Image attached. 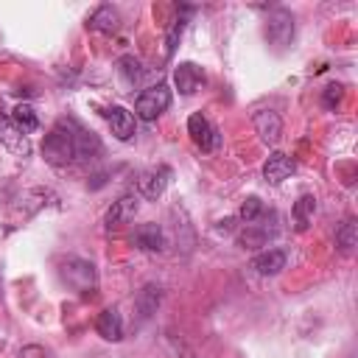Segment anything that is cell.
<instances>
[{"mask_svg":"<svg viewBox=\"0 0 358 358\" xmlns=\"http://www.w3.org/2000/svg\"><path fill=\"white\" fill-rule=\"evenodd\" d=\"M78 120L73 117H62L56 120V126L45 134L42 140V157L56 165V168H64L70 162H76V131H78Z\"/></svg>","mask_w":358,"mask_h":358,"instance_id":"1","label":"cell"},{"mask_svg":"<svg viewBox=\"0 0 358 358\" xmlns=\"http://www.w3.org/2000/svg\"><path fill=\"white\" fill-rule=\"evenodd\" d=\"M171 106V90L165 87V84H154V87H148V90H143L140 95H137V101H134V115L140 117V120H157L165 109Z\"/></svg>","mask_w":358,"mask_h":358,"instance_id":"2","label":"cell"},{"mask_svg":"<svg viewBox=\"0 0 358 358\" xmlns=\"http://www.w3.org/2000/svg\"><path fill=\"white\" fill-rule=\"evenodd\" d=\"M277 213H268V215H260L257 221H252V224H246V229L238 235V243L243 246V249H257V246H266L268 243V238H274L277 235Z\"/></svg>","mask_w":358,"mask_h":358,"instance_id":"3","label":"cell"},{"mask_svg":"<svg viewBox=\"0 0 358 358\" xmlns=\"http://www.w3.org/2000/svg\"><path fill=\"white\" fill-rule=\"evenodd\" d=\"M266 39L274 48H288L294 39V14L288 8H274L271 17L266 20Z\"/></svg>","mask_w":358,"mask_h":358,"instance_id":"4","label":"cell"},{"mask_svg":"<svg viewBox=\"0 0 358 358\" xmlns=\"http://www.w3.org/2000/svg\"><path fill=\"white\" fill-rule=\"evenodd\" d=\"M62 277H64L76 291H81V294L92 291V288H95V280H98L95 266H92L90 260H81V257L64 260V263H62Z\"/></svg>","mask_w":358,"mask_h":358,"instance_id":"5","label":"cell"},{"mask_svg":"<svg viewBox=\"0 0 358 358\" xmlns=\"http://www.w3.org/2000/svg\"><path fill=\"white\" fill-rule=\"evenodd\" d=\"M187 134H190V140H193L201 151H215V148L221 145L218 129H215L201 112H196V115L187 117Z\"/></svg>","mask_w":358,"mask_h":358,"instance_id":"6","label":"cell"},{"mask_svg":"<svg viewBox=\"0 0 358 358\" xmlns=\"http://www.w3.org/2000/svg\"><path fill=\"white\" fill-rule=\"evenodd\" d=\"M171 179H173V171L168 168V165H157V168H151V171H145L140 179H137V187H140V193L145 196V199H159L162 193H165V187L171 185Z\"/></svg>","mask_w":358,"mask_h":358,"instance_id":"7","label":"cell"},{"mask_svg":"<svg viewBox=\"0 0 358 358\" xmlns=\"http://www.w3.org/2000/svg\"><path fill=\"white\" fill-rule=\"evenodd\" d=\"M252 126H255V131L260 134V140L268 143V145H274V143L280 140V134H282V120H280V115L271 112V109H257V112L252 115Z\"/></svg>","mask_w":358,"mask_h":358,"instance_id":"8","label":"cell"},{"mask_svg":"<svg viewBox=\"0 0 358 358\" xmlns=\"http://www.w3.org/2000/svg\"><path fill=\"white\" fill-rule=\"evenodd\" d=\"M173 84H176V90H179L182 95H193V92L204 84V70H201L196 62H182V64H176V70H173Z\"/></svg>","mask_w":358,"mask_h":358,"instance_id":"9","label":"cell"},{"mask_svg":"<svg viewBox=\"0 0 358 358\" xmlns=\"http://www.w3.org/2000/svg\"><path fill=\"white\" fill-rule=\"evenodd\" d=\"M0 143H3L14 157H28V154H31L28 137H25L8 117H3V115H0Z\"/></svg>","mask_w":358,"mask_h":358,"instance_id":"10","label":"cell"},{"mask_svg":"<svg viewBox=\"0 0 358 358\" xmlns=\"http://www.w3.org/2000/svg\"><path fill=\"white\" fill-rule=\"evenodd\" d=\"M285 263H288V255H285L282 249H266V252L255 255L249 266H252L260 277H274V274H280V271L285 268Z\"/></svg>","mask_w":358,"mask_h":358,"instance_id":"11","label":"cell"},{"mask_svg":"<svg viewBox=\"0 0 358 358\" xmlns=\"http://www.w3.org/2000/svg\"><path fill=\"white\" fill-rule=\"evenodd\" d=\"M291 173H294V159H291L288 154H282V151H274V154L263 162V176H266L268 185L285 182Z\"/></svg>","mask_w":358,"mask_h":358,"instance_id":"12","label":"cell"},{"mask_svg":"<svg viewBox=\"0 0 358 358\" xmlns=\"http://www.w3.org/2000/svg\"><path fill=\"white\" fill-rule=\"evenodd\" d=\"M106 120H109V126H112V134L117 137V140H131L134 137V115L126 109V106H109L106 109Z\"/></svg>","mask_w":358,"mask_h":358,"instance_id":"13","label":"cell"},{"mask_svg":"<svg viewBox=\"0 0 358 358\" xmlns=\"http://www.w3.org/2000/svg\"><path fill=\"white\" fill-rule=\"evenodd\" d=\"M134 246H140L143 252H162L165 249V235H162V227L148 221V224H140L134 229Z\"/></svg>","mask_w":358,"mask_h":358,"instance_id":"14","label":"cell"},{"mask_svg":"<svg viewBox=\"0 0 358 358\" xmlns=\"http://www.w3.org/2000/svg\"><path fill=\"white\" fill-rule=\"evenodd\" d=\"M95 330L101 338L106 341H120L123 338V316L117 313V308H106L98 313L95 319Z\"/></svg>","mask_w":358,"mask_h":358,"instance_id":"15","label":"cell"},{"mask_svg":"<svg viewBox=\"0 0 358 358\" xmlns=\"http://www.w3.org/2000/svg\"><path fill=\"white\" fill-rule=\"evenodd\" d=\"M87 25H90L92 31H101V34H115V31L120 28V14H117L112 6H98V8L90 14Z\"/></svg>","mask_w":358,"mask_h":358,"instance_id":"16","label":"cell"},{"mask_svg":"<svg viewBox=\"0 0 358 358\" xmlns=\"http://www.w3.org/2000/svg\"><path fill=\"white\" fill-rule=\"evenodd\" d=\"M137 207H140V204H137V196H120V199L112 201V207L106 210V227H117V224L134 218Z\"/></svg>","mask_w":358,"mask_h":358,"instance_id":"17","label":"cell"},{"mask_svg":"<svg viewBox=\"0 0 358 358\" xmlns=\"http://www.w3.org/2000/svg\"><path fill=\"white\" fill-rule=\"evenodd\" d=\"M159 302H162V288H159V285H154V282L143 285V291H140V294H137V299H134L140 319H148L151 313H157Z\"/></svg>","mask_w":358,"mask_h":358,"instance_id":"18","label":"cell"},{"mask_svg":"<svg viewBox=\"0 0 358 358\" xmlns=\"http://www.w3.org/2000/svg\"><path fill=\"white\" fill-rule=\"evenodd\" d=\"M291 215H294L296 229H299V232H305V229H308V224H310V221H313V215H316V196H310V193L299 196V199L294 201Z\"/></svg>","mask_w":358,"mask_h":358,"instance_id":"19","label":"cell"},{"mask_svg":"<svg viewBox=\"0 0 358 358\" xmlns=\"http://www.w3.org/2000/svg\"><path fill=\"white\" fill-rule=\"evenodd\" d=\"M11 123H14L22 134H31V131L39 129V117H36V112H34L31 103H17L14 112H11Z\"/></svg>","mask_w":358,"mask_h":358,"instance_id":"20","label":"cell"},{"mask_svg":"<svg viewBox=\"0 0 358 358\" xmlns=\"http://www.w3.org/2000/svg\"><path fill=\"white\" fill-rule=\"evenodd\" d=\"M355 241H358L355 221H352V218H347V221L336 229V246H338L344 255H350V252H352V246H355Z\"/></svg>","mask_w":358,"mask_h":358,"instance_id":"21","label":"cell"},{"mask_svg":"<svg viewBox=\"0 0 358 358\" xmlns=\"http://www.w3.org/2000/svg\"><path fill=\"white\" fill-rule=\"evenodd\" d=\"M117 70H120V76L126 78V84H134V81H140L143 78V62L140 59H134V56H120L117 59Z\"/></svg>","mask_w":358,"mask_h":358,"instance_id":"22","label":"cell"},{"mask_svg":"<svg viewBox=\"0 0 358 358\" xmlns=\"http://www.w3.org/2000/svg\"><path fill=\"white\" fill-rule=\"evenodd\" d=\"M238 215H241V221H243V224L257 221V218L263 215V201H260L257 196H249V199L241 204V213H238Z\"/></svg>","mask_w":358,"mask_h":358,"instance_id":"23","label":"cell"},{"mask_svg":"<svg viewBox=\"0 0 358 358\" xmlns=\"http://www.w3.org/2000/svg\"><path fill=\"white\" fill-rule=\"evenodd\" d=\"M341 101H344V87H341V84L333 81V84H327V87L322 90V106H324V109H336Z\"/></svg>","mask_w":358,"mask_h":358,"instance_id":"24","label":"cell"},{"mask_svg":"<svg viewBox=\"0 0 358 358\" xmlns=\"http://www.w3.org/2000/svg\"><path fill=\"white\" fill-rule=\"evenodd\" d=\"M182 31H185V17L173 20V25L168 28V36H165V56H168V59L173 56V50H176V42H179Z\"/></svg>","mask_w":358,"mask_h":358,"instance_id":"25","label":"cell"},{"mask_svg":"<svg viewBox=\"0 0 358 358\" xmlns=\"http://www.w3.org/2000/svg\"><path fill=\"white\" fill-rule=\"evenodd\" d=\"M20 358H53V355L45 347H39V344H28V347H22Z\"/></svg>","mask_w":358,"mask_h":358,"instance_id":"26","label":"cell"}]
</instances>
